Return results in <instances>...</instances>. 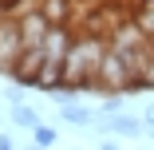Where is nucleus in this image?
Segmentation results:
<instances>
[{
	"label": "nucleus",
	"instance_id": "obj_1",
	"mask_svg": "<svg viewBox=\"0 0 154 150\" xmlns=\"http://www.w3.org/2000/svg\"><path fill=\"white\" fill-rule=\"evenodd\" d=\"M111 40H107V28L99 24H87V28H75V44L67 51V63H63V79L75 83L83 95H95V71L103 63Z\"/></svg>",
	"mask_w": 154,
	"mask_h": 150
},
{
	"label": "nucleus",
	"instance_id": "obj_2",
	"mask_svg": "<svg viewBox=\"0 0 154 150\" xmlns=\"http://www.w3.org/2000/svg\"><path fill=\"white\" fill-rule=\"evenodd\" d=\"M20 55H24L20 20H16V12H8L4 20H0V79H12V75H16Z\"/></svg>",
	"mask_w": 154,
	"mask_h": 150
},
{
	"label": "nucleus",
	"instance_id": "obj_3",
	"mask_svg": "<svg viewBox=\"0 0 154 150\" xmlns=\"http://www.w3.org/2000/svg\"><path fill=\"white\" fill-rule=\"evenodd\" d=\"M40 8L51 24H71L75 16V0H40Z\"/></svg>",
	"mask_w": 154,
	"mask_h": 150
},
{
	"label": "nucleus",
	"instance_id": "obj_4",
	"mask_svg": "<svg viewBox=\"0 0 154 150\" xmlns=\"http://www.w3.org/2000/svg\"><path fill=\"white\" fill-rule=\"evenodd\" d=\"M55 111H59V118H63V123H71V127H91V123H95V111L75 107V103H59Z\"/></svg>",
	"mask_w": 154,
	"mask_h": 150
},
{
	"label": "nucleus",
	"instance_id": "obj_5",
	"mask_svg": "<svg viewBox=\"0 0 154 150\" xmlns=\"http://www.w3.org/2000/svg\"><path fill=\"white\" fill-rule=\"evenodd\" d=\"M8 111H12V123H16V127H24V130L40 127V115L28 107V103H16V107H8Z\"/></svg>",
	"mask_w": 154,
	"mask_h": 150
},
{
	"label": "nucleus",
	"instance_id": "obj_6",
	"mask_svg": "<svg viewBox=\"0 0 154 150\" xmlns=\"http://www.w3.org/2000/svg\"><path fill=\"white\" fill-rule=\"evenodd\" d=\"M32 142H36V146H55V142H59V134H55V127L40 123V127H32Z\"/></svg>",
	"mask_w": 154,
	"mask_h": 150
},
{
	"label": "nucleus",
	"instance_id": "obj_7",
	"mask_svg": "<svg viewBox=\"0 0 154 150\" xmlns=\"http://www.w3.org/2000/svg\"><path fill=\"white\" fill-rule=\"evenodd\" d=\"M8 146H12V138H8L4 130H0V150H8Z\"/></svg>",
	"mask_w": 154,
	"mask_h": 150
},
{
	"label": "nucleus",
	"instance_id": "obj_8",
	"mask_svg": "<svg viewBox=\"0 0 154 150\" xmlns=\"http://www.w3.org/2000/svg\"><path fill=\"white\" fill-rule=\"evenodd\" d=\"M146 127H154V107H146Z\"/></svg>",
	"mask_w": 154,
	"mask_h": 150
},
{
	"label": "nucleus",
	"instance_id": "obj_9",
	"mask_svg": "<svg viewBox=\"0 0 154 150\" xmlns=\"http://www.w3.org/2000/svg\"><path fill=\"white\" fill-rule=\"evenodd\" d=\"M0 4H4V0H0Z\"/></svg>",
	"mask_w": 154,
	"mask_h": 150
}]
</instances>
